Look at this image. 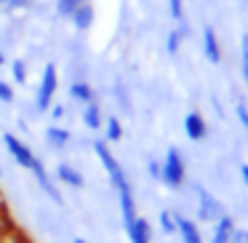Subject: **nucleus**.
Masks as SVG:
<instances>
[{"label":"nucleus","mask_w":248,"mask_h":243,"mask_svg":"<svg viewBox=\"0 0 248 243\" xmlns=\"http://www.w3.org/2000/svg\"><path fill=\"white\" fill-rule=\"evenodd\" d=\"M93 152H96V158H99V163H102V168L107 171L109 184L115 187V193L131 190L128 177H125L123 166H120L118 158H115V155H112V150H109V142H107V139H96V142H93Z\"/></svg>","instance_id":"f257e3e1"},{"label":"nucleus","mask_w":248,"mask_h":243,"mask_svg":"<svg viewBox=\"0 0 248 243\" xmlns=\"http://www.w3.org/2000/svg\"><path fill=\"white\" fill-rule=\"evenodd\" d=\"M187 179V168H184V158L179 152V147H168L166 158H163V174H160V182L171 190H179Z\"/></svg>","instance_id":"f03ea898"},{"label":"nucleus","mask_w":248,"mask_h":243,"mask_svg":"<svg viewBox=\"0 0 248 243\" xmlns=\"http://www.w3.org/2000/svg\"><path fill=\"white\" fill-rule=\"evenodd\" d=\"M56 88H59V72H56L54 62H48V65L43 67L40 86H38V94H35V107H38V113H48V107L54 104Z\"/></svg>","instance_id":"7ed1b4c3"},{"label":"nucleus","mask_w":248,"mask_h":243,"mask_svg":"<svg viewBox=\"0 0 248 243\" xmlns=\"http://www.w3.org/2000/svg\"><path fill=\"white\" fill-rule=\"evenodd\" d=\"M195 195H198V222L214 225L219 216H224V209H221V203H219V200H216L205 187L195 184Z\"/></svg>","instance_id":"20e7f679"},{"label":"nucleus","mask_w":248,"mask_h":243,"mask_svg":"<svg viewBox=\"0 0 248 243\" xmlns=\"http://www.w3.org/2000/svg\"><path fill=\"white\" fill-rule=\"evenodd\" d=\"M3 145H6V150L11 152V158H14V161H16L22 168H27V171L32 168V163H35V152L30 150V147L24 145V142L19 139L16 134H3Z\"/></svg>","instance_id":"39448f33"},{"label":"nucleus","mask_w":248,"mask_h":243,"mask_svg":"<svg viewBox=\"0 0 248 243\" xmlns=\"http://www.w3.org/2000/svg\"><path fill=\"white\" fill-rule=\"evenodd\" d=\"M30 171L35 174V182H38V187L43 190V193L48 195V198L54 200L56 206H62V203H64V200H62V193H59V187H56V182L48 177V171H46V166L38 161V158H35V163H32V168H30Z\"/></svg>","instance_id":"423d86ee"},{"label":"nucleus","mask_w":248,"mask_h":243,"mask_svg":"<svg viewBox=\"0 0 248 243\" xmlns=\"http://www.w3.org/2000/svg\"><path fill=\"white\" fill-rule=\"evenodd\" d=\"M184 134L192 142H203L208 136V126H205V118L200 113H187L184 115Z\"/></svg>","instance_id":"0eeeda50"},{"label":"nucleus","mask_w":248,"mask_h":243,"mask_svg":"<svg viewBox=\"0 0 248 243\" xmlns=\"http://www.w3.org/2000/svg\"><path fill=\"white\" fill-rule=\"evenodd\" d=\"M176 232H179V238H182V243H203L198 222L189 219V216H179L176 214Z\"/></svg>","instance_id":"6e6552de"},{"label":"nucleus","mask_w":248,"mask_h":243,"mask_svg":"<svg viewBox=\"0 0 248 243\" xmlns=\"http://www.w3.org/2000/svg\"><path fill=\"white\" fill-rule=\"evenodd\" d=\"M118 200H120V219H123V230H128L131 225L136 222V200H134V190H123L118 193Z\"/></svg>","instance_id":"1a4fd4ad"},{"label":"nucleus","mask_w":248,"mask_h":243,"mask_svg":"<svg viewBox=\"0 0 248 243\" xmlns=\"http://www.w3.org/2000/svg\"><path fill=\"white\" fill-rule=\"evenodd\" d=\"M203 54L211 65H219L221 62V49H219V38H216L214 27H203Z\"/></svg>","instance_id":"9d476101"},{"label":"nucleus","mask_w":248,"mask_h":243,"mask_svg":"<svg viewBox=\"0 0 248 243\" xmlns=\"http://www.w3.org/2000/svg\"><path fill=\"white\" fill-rule=\"evenodd\" d=\"M56 179H59L62 184H67V187H75V190H80L83 184H86L83 174L78 171V168H72L70 163H59V166H56Z\"/></svg>","instance_id":"9b49d317"},{"label":"nucleus","mask_w":248,"mask_h":243,"mask_svg":"<svg viewBox=\"0 0 248 243\" xmlns=\"http://www.w3.org/2000/svg\"><path fill=\"white\" fill-rule=\"evenodd\" d=\"M128 241L131 243H150L152 241V227H150V219L144 216H136V222L128 227Z\"/></svg>","instance_id":"f8f14e48"},{"label":"nucleus","mask_w":248,"mask_h":243,"mask_svg":"<svg viewBox=\"0 0 248 243\" xmlns=\"http://www.w3.org/2000/svg\"><path fill=\"white\" fill-rule=\"evenodd\" d=\"M70 22L75 24V30H80V32L91 30V24H93V6L86 0V3H83V6H80V8H78V11L70 16Z\"/></svg>","instance_id":"ddd939ff"},{"label":"nucleus","mask_w":248,"mask_h":243,"mask_svg":"<svg viewBox=\"0 0 248 243\" xmlns=\"http://www.w3.org/2000/svg\"><path fill=\"white\" fill-rule=\"evenodd\" d=\"M83 123H86V129H91V131H99V129L104 126L102 110H99V104H96V102L83 104Z\"/></svg>","instance_id":"4468645a"},{"label":"nucleus","mask_w":248,"mask_h":243,"mask_svg":"<svg viewBox=\"0 0 248 243\" xmlns=\"http://www.w3.org/2000/svg\"><path fill=\"white\" fill-rule=\"evenodd\" d=\"M46 142H48L54 150H64L70 145V131L62 129V126H48L46 129Z\"/></svg>","instance_id":"2eb2a0df"},{"label":"nucleus","mask_w":248,"mask_h":243,"mask_svg":"<svg viewBox=\"0 0 248 243\" xmlns=\"http://www.w3.org/2000/svg\"><path fill=\"white\" fill-rule=\"evenodd\" d=\"M70 97L75 99V102H80V104H88V102H93V88L88 86L86 81H75L70 86Z\"/></svg>","instance_id":"dca6fc26"},{"label":"nucleus","mask_w":248,"mask_h":243,"mask_svg":"<svg viewBox=\"0 0 248 243\" xmlns=\"http://www.w3.org/2000/svg\"><path fill=\"white\" fill-rule=\"evenodd\" d=\"M187 38V27H184V22H182V27L179 30H171V35H168V40H166V49H168V54H179V49H182V40Z\"/></svg>","instance_id":"f3484780"},{"label":"nucleus","mask_w":248,"mask_h":243,"mask_svg":"<svg viewBox=\"0 0 248 243\" xmlns=\"http://www.w3.org/2000/svg\"><path fill=\"white\" fill-rule=\"evenodd\" d=\"M104 129H107V142H120V139H123V123H120L115 115H107Z\"/></svg>","instance_id":"a211bd4d"},{"label":"nucleus","mask_w":248,"mask_h":243,"mask_svg":"<svg viewBox=\"0 0 248 243\" xmlns=\"http://www.w3.org/2000/svg\"><path fill=\"white\" fill-rule=\"evenodd\" d=\"M157 222H160L163 235H173V232H176V214H173V211L163 209V211H160V216H157Z\"/></svg>","instance_id":"6ab92c4d"},{"label":"nucleus","mask_w":248,"mask_h":243,"mask_svg":"<svg viewBox=\"0 0 248 243\" xmlns=\"http://www.w3.org/2000/svg\"><path fill=\"white\" fill-rule=\"evenodd\" d=\"M83 3H86V0H56V14L64 16V19H70L72 14L83 6Z\"/></svg>","instance_id":"aec40b11"},{"label":"nucleus","mask_w":248,"mask_h":243,"mask_svg":"<svg viewBox=\"0 0 248 243\" xmlns=\"http://www.w3.org/2000/svg\"><path fill=\"white\" fill-rule=\"evenodd\" d=\"M0 243H30V241H27V235L14 225V227H8L6 232H0Z\"/></svg>","instance_id":"412c9836"},{"label":"nucleus","mask_w":248,"mask_h":243,"mask_svg":"<svg viewBox=\"0 0 248 243\" xmlns=\"http://www.w3.org/2000/svg\"><path fill=\"white\" fill-rule=\"evenodd\" d=\"M11 75H14V83H19V86L27 83V67H24L22 59H14L11 62Z\"/></svg>","instance_id":"4be33fe9"},{"label":"nucleus","mask_w":248,"mask_h":243,"mask_svg":"<svg viewBox=\"0 0 248 243\" xmlns=\"http://www.w3.org/2000/svg\"><path fill=\"white\" fill-rule=\"evenodd\" d=\"M168 11H171V19L182 24L184 22V0H168Z\"/></svg>","instance_id":"5701e85b"},{"label":"nucleus","mask_w":248,"mask_h":243,"mask_svg":"<svg viewBox=\"0 0 248 243\" xmlns=\"http://www.w3.org/2000/svg\"><path fill=\"white\" fill-rule=\"evenodd\" d=\"M240 67H243V81L248 83V35L240 43Z\"/></svg>","instance_id":"b1692460"},{"label":"nucleus","mask_w":248,"mask_h":243,"mask_svg":"<svg viewBox=\"0 0 248 243\" xmlns=\"http://www.w3.org/2000/svg\"><path fill=\"white\" fill-rule=\"evenodd\" d=\"M14 99H16V94H14L11 83H6V81H0V102H3V104H11Z\"/></svg>","instance_id":"393cba45"},{"label":"nucleus","mask_w":248,"mask_h":243,"mask_svg":"<svg viewBox=\"0 0 248 243\" xmlns=\"http://www.w3.org/2000/svg\"><path fill=\"white\" fill-rule=\"evenodd\" d=\"M8 227H14V219L6 211V206H3V198H0V232H6Z\"/></svg>","instance_id":"a878e982"},{"label":"nucleus","mask_w":248,"mask_h":243,"mask_svg":"<svg viewBox=\"0 0 248 243\" xmlns=\"http://www.w3.org/2000/svg\"><path fill=\"white\" fill-rule=\"evenodd\" d=\"M147 171H150V177L152 179H157V182H160V174H163V163L160 161H147Z\"/></svg>","instance_id":"bb28decb"},{"label":"nucleus","mask_w":248,"mask_h":243,"mask_svg":"<svg viewBox=\"0 0 248 243\" xmlns=\"http://www.w3.org/2000/svg\"><path fill=\"white\" fill-rule=\"evenodd\" d=\"M235 115H237V120H240V126L248 131V107L243 102H237V107H235Z\"/></svg>","instance_id":"cd10ccee"},{"label":"nucleus","mask_w":248,"mask_h":243,"mask_svg":"<svg viewBox=\"0 0 248 243\" xmlns=\"http://www.w3.org/2000/svg\"><path fill=\"white\" fill-rule=\"evenodd\" d=\"M48 113H51V118H54V120H62V118H64L67 110H64V104H51Z\"/></svg>","instance_id":"c85d7f7f"},{"label":"nucleus","mask_w":248,"mask_h":243,"mask_svg":"<svg viewBox=\"0 0 248 243\" xmlns=\"http://www.w3.org/2000/svg\"><path fill=\"white\" fill-rule=\"evenodd\" d=\"M232 243H248V230H237L235 238H232Z\"/></svg>","instance_id":"c756f323"},{"label":"nucleus","mask_w":248,"mask_h":243,"mask_svg":"<svg viewBox=\"0 0 248 243\" xmlns=\"http://www.w3.org/2000/svg\"><path fill=\"white\" fill-rule=\"evenodd\" d=\"M27 3H32V0H8L6 6H14V8H19V6H27Z\"/></svg>","instance_id":"7c9ffc66"},{"label":"nucleus","mask_w":248,"mask_h":243,"mask_svg":"<svg viewBox=\"0 0 248 243\" xmlns=\"http://www.w3.org/2000/svg\"><path fill=\"white\" fill-rule=\"evenodd\" d=\"M240 177H243V182L248 184V163H246V166H240Z\"/></svg>","instance_id":"2f4dec72"},{"label":"nucleus","mask_w":248,"mask_h":243,"mask_svg":"<svg viewBox=\"0 0 248 243\" xmlns=\"http://www.w3.org/2000/svg\"><path fill=\"white\" fill-rule=\"evenodd\" d=\"M6 62H8V59H6V54H3V51H0V67L6 65Z\"/></svg>","instance_id":"473e14b6"},{"label":"nucleus","mask_w":248,"mask_h":243,"mask_svg":"<svg viewBox=\"0 0 248 243\" xmlns=\"http://www.w3.org/2000/svg\"><path fill=\"white\" fill-rule=\"evenodd\" d=\"M72 243H88V241H86V238H75Z\"/></svg>","instance_id":"72a5a7b5"},{"label":"nucleus","mask_w":248,"mask_h":243,"mask_svg":"<svg viewBox=\"0 0 248 243\" xmlns=\"http://www.w3.org/2000/svg\"><path fill=\"white\" fill-rule=\"evenodd\" d=\"M6 3H8V0H0V6H6Z\"/></svg>","instance_id":"f704fd0d"},{"label":"nucleus","mask_w":248,"mask_h":243,"mask_svg":"<svg viewBox=\"0 0 248 243\" xmlns=\"http://www.w3.org/2000/svg\"><path fill=\"white\" fill-rule=\"evenodd\" d=\"M0 177H3V168H0Z\"/></svg>","instance_id":"c9c22d12"},{"label":"nucleus","mask_w":248,"mask_h":243,"mask_svg":"<svg viewBox=\"0 0 248 243\" xmlns=\"http://www.w3.org/2000/svg\"><path fill=\"white\" fill-rule=\"evenodd\" d=\"M243 3H248V0H243Z\"/></svg>","instance_id":"e433bc0d"}]
</instances>
